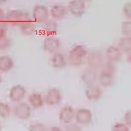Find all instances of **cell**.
Listing matches in <instances>:
<instances>
[{
	"label": "cell",
	"mask_w": 131,
	"mask_h": 131,
	"mask_svg": "<svg viewBox=\"0 0 131 131\" xmlns=\"http://www.w3.org/2000/svg\"><path fill=\"white\" fill-rule=\"evenodd\" d=\"M101 72L99 76V81L102 86H110L114 81V75L115 73V67L113 63L108 62L102 65Z\"/></svg>",
	"instance_id": "cell-1"
},
{
	"label": "cell",
	"mask_w": 131,
	"mask_h": 131,
	"mask_svg": "<svg viewBox=\"0 0 131 131\" xmlns=\"http://www.w3.org/2000/svg\"><path fill=\"white\" fill-rule=\"evenodd\" d=\"M7 23L11 26H20L30 20V15L28 12L23 10H12L7 13L5 16Z\"/></svg>",
	"instance_id": "cell-2"
},
{
	"label": "cell",
	"mask_w": 131,
	"mask_h": 131,
	"mask_svg": "<svg viewBox=\"0 0 131 131\" xmlns=\"http://www.w3.org/2000/svg\"><path fill=\"white\" fill-rule=\"evenodd\" d=\"M87 54V50L83 45H79L73 47L70 51L68 54V60L71 65L75 67L80 66Z\"/></svg>",
	"instance_id": "cell-3"
},
{
	"label": "cell",
	"mask_w": 131,
	"mask_h": 131,
	"mask_svg": "<svg viewBox=\"0 0 131 131\" xmlns=\"http://www.w3.org/2000/svg\"><path fill=\"white\" fill-rule=\"evenodd\" d=\"M33 18L36 23L43 24L49 18V10L44 5H36L33 10Z\"/></svg>",
	"instance_id": "cell-4"
},
{
	"label": "cell",
	"mask_w": 131,
	"mask_h": 131,
	"mask_svg": "<svg viewBox=\"0 0 131 131\" xmlns=\"http://www.w3.org/2000/svg\"><path fill=\"white\" fill-rule=\"evenodd\" d=\"M14 114L20 119H28L31 115V107L27 103L20 102L14 108Z\"/></svg>",
	"instance_id": "cell-5"
},
{
	"label": "cell",
	"mask_w": 131,
	"mask_h": 131,
	"mask_svg": "<svg viewBox=\"0 0 131 131\" xmlns=\"http://www.w3.org/2000/svg\"><path fill=\"white\" fill-rule=\"evenodd\" d=\"M62 98V96L59 90L56 88H52L47 91L45 98V102L49 106H54L59 104Z\"/></svg>",
	"instance_id": "cell-6"
},
{
	"label": "cell",
	"mask_w": 131,
	"mask_h": 131,
	"mask_svg": "<svg viewBox=\"0 0 131 131\" xmlns=\"http://www.w3.org/2000/svg\"><path fill=\"white\" fill-rule=\"evenodd\" d=\"M76 122L79 125H88L91 123L92 119V115L91 110L88 109H79L75 113Z\"/></svg>",
	"instance_id": "cell-7"
},
{
	"label": "cell",
	"mask_w": 131,
	"mask_h": 131,
	"mask_svg": "<svg viewBox=\"0 0 131 131\" xmlns=\"http://www.w3.org/2000/svg\"><path fill=\"white\" fill-rule=\"evenodd\" d=\"M70 13L75 16H81L85 12V3L82 0H72L68 5Z\"/></svg>",
	"instance_id": "cell-8"
},
{
	"label": "cell",
	"mask_w": 131,
	"mask_h": 131,
	"mask_svg": "<svg viewBox=\"0 0 131 131\" xmlns=\"http://www.w3.org/2000/svg\"><path fill=\"white\" fill-rule=\"evenodd\" d=\"M26 93L24 86L21 85H16L12 86L9 92V96L14 102H19L24 98Z\"/></svg>",
	"instance_id": "cell-9"
},
{
	"label": "cell",
	"mask_w": 131,
	"mask_h": 131,
	"mask_svg": "<svg viewBox=\"0 0 131 131\" xmlns=\"http://www.w3.org/2000/svg\"><path fill=\"white\" fill-rule=\"evenodd\" d=\"M87 63L89 67L97 70L103 65V57L99 51H92L89 54L87 58Z\"/></svg>",
	"instance_id": "cell-10"
},
{
	"label": "cell",
	"mask_w": 131,
	"mask_h": 131,
	"mask_svg": "<svg viewBox=\"0 0 131 131\" xmlns=\"http://www.w3.org/2000/svg\"><path fill=\"white\" fill-rule=\"evenodd\" d=\"M60 47V41L58 38L53 36H48L44 39L43 48L45 51L51 53H54Z\"/></svg>",
	"instance_id": "cell-11"
},
{
	"label": "cell",
	"mask_w": 131,
	"mask_h": 131,
	"mask_svg": "<svg viewBox=\"0 0 131 131\" xmlns=\"http://www.w3.org/2000/svg\"><path fill=\"white\" fill-rule=\"evenodd\" d=\"M75 112L72 106H65L60 112V121L65 124L71 123L75 117Z\"/></svg>",
	"instance_id": "cell-12"
},
{
	"label": "cell",
	"mask_w": 131,
	"mask_h": 131,
	"mask_svg": "<svg viewBox=\"0 0 131 131\" xmlns=\"http://www.w3.org/2000/svg\"><path fill=\"white\" fill-rule=\"evenodd\" d=\"M106 57L110 62H117L119 60H121L122 52L117 47L111 45L106 49Z\"/></svg>",
	"instance_id": "cell-13"
},
{
	"label": "cell",
	"mask_w": 131,
	"mask_h": 131,
	"mask_svg": "<svg viewBox=\"0 0 131 131\" xmlns=\"http://www.w3.org/2000/svg\"><path fill=\"white\" fill-rule=\"evenodd\" d=\"M98 79L96 70L89 67L81 74V79L86 85H92L95 83Z\"/></svg>",
	"instance_id": "cell-14"
},
{
	"label": "cell",
	"mask_w": 131,
	"mask_h": 131,
	"mask_svg": "<svg viewBox=\"0 0 131 131\" xmlns=\"http://www.w3.org/2000/svg\"><path fill=\"white\" fill-rule=\"evenodd\" d=\"M85 95L88 100L96 101L99 100L101 97L102 90L99 86L94 84L88 85L85 90Z\"/></svg>",
	"instance_id": "cell-15"
},
{
	"label": "cell",
	"mask_w": 131,
	"mask_h": 131,
	"mask_svg": "<svg viewBox=\"0 0 131 131\" xmlns=\"http://www.w3.org/2000/svg\"><path fill=\"white\" fill-rule=\"evenodd\" d=\"M51 65L57 69L63 68L66 65L65 57L60 52H54L51 58Z\"/></svg>",
	"instance_id": "cell-16"
},
{
	"label": "cell",
	"mask_w": 131,
	"mask_h": 131,
	"mask_svg": "<svg viewBox=\"0 0 131 131\" xmlns=\"http://www.w3.org/2000/svg\"><path fill=\"white\" fill-rule=\"evenodd\" d=\"M50 13L54 19L61 20L64 18L67 14V9L63 5H54L51 7Z\"/></svg>",
	"instance_id": "cell-17"
},
{
	"label": "cell",
	"mask_w": 131,
	"mask_h": 131,
	"mask_svg": "<svg viewBox=\"0 0 131 131\" xmlns=\"http://www.w3.org/2000/svg\"><path fill=\"white\" fill-rule=\"evenodd\" d=\"M13 66V60L9 56L5 55L0 57V72H9L12 70Z\"/></svg>",
	"instance_id": "cell-18"
},
{
	"label": "cell",
	"mask_w": 131,
	"mask_h": 131,
	"mask_svg": "<svg viewBox=\"0 0 131 131\" xmlns=\"http://www.w3.org/2000/svg\"><path fill=\"white\" fill-rule=\"evenodd\" d=\"M28 101L34 109L40 108L44 104L43 96L39 93H33L30 94L28 97Z\"/></svg>",
	"instance_id": "cell-19"
},
{
	"label": "cell",
	"mask_w": 131,
	"mask_h": 131,
	"mask_svg": "<svg viewBox=\"0 0 131 131\" xmlns=\"http://www.w3.org/2000/svg\"><path fill=\"white\" fill-rule=\"evenodd\" d=\"M20 28L23 34L25 36H31L36 31V26L34 23L30 19L20 26Z\"/></svg>",
	"instance_id": "cell-20"
},
{
	"label": "cell",
	"mask_w": 131,
	"mask_h": 131,
	"mask_svg": "<svg viewBox=\"0 0 131 131\" xmlns=\"http://www.w3.org/2000/svg\"><path fill=\"white\" fill-rule=\"evenodd\" d=\"M118 47L125 53L129 54L131 52V37L124 36L119 39L118 43Z\"/></svg>",
	"instance_id": "cell-21"
},
{
	"label": "cell",
	"mask_w": 131,
	"mask_h": 131,
	"mask_svg": "<svg viewBox=\"0 0 131 131\" xmlns=\"http://www.w3.org/2000/svg\"><path fill=\"white\" fill-rule=\"evenodd\" d=\"M43 24V29L46 34L52 35L57 32V29H58V25H57L55 20H47Z\"/></svg>",
	"instance_id": "cell-22"
},
{
	"label": "cell",
	"mask_w": 131,
	"mask_h": 131,
	"mask_svg": "<svg viewBox=\"0 0 131 131\" xmlns=\"http://www.w3.org/2000/svg\"><path fill=\"white\" fill-rule=\"evenodd\" d=\"M11 41L6 34L0 35V51H5L10 47Z\"/></svg>",
	"instance_id": "cell-23"
},
{
	"label": "cell",
	"mask_w": 131,
	"mask_h": 131,
	"mask_svg": "<svg viewBox=\"0 0 131 131\" xmlns=\"http://www.w3.org/2000/svg\"><path fill=\"white\" fill-rule=\"evenodd\" d=\"M10 114V106L4 102H0V117L7 118Z\"/></svg>",
	"instance_id": "cell-24"
},
{
	"label": "cell",
	"mask_w": 131,
	"mask_h": 131,
	"mask_svg": "<svg viewBox=\"0 0 131 131\" xmlns=\"http://www.w3.org/2000/svg\"><path fill=\"white\" fill-rule=\"evenodd\" d=\"M121 33L124 36L130 37L131 36V22L124 21L121 24Z\"/></svg>",
	"instance_id": "cell-25"
},
{
	"label": "cell",
	"mask_w": 131,
	"mask_h": 131,
	"mask_svg": "<svg viewBox=\"0 0 131 131\" xmlns=\"http://www.w3.org/2000/svg\"><path fill=\"white\" fill-rule=\"evenodd\" d=\"M112 130L113 131H129L130 129L126 124L117 123L112 127Z\"/></svg>",
	"instance_id": "cell-26"
},
{
	"label": "cell",
	"mask_w": 131,
	"mask_h": 131,
	"mask_svg": "<svg viewBox=\"0 0 131 131\" xmlns=\"http://www.w3.org/2000/svg\"><path fill=\"white\" fill-rule=\"evenodd\" d=\"M123 12L127 18L130 19L131 18V4L130 2L126 3L123 6Z\"/></svg>",
	"instance_id": "cell-27"
},
{
	"label": "cell",
	"mask_w": 131,
	"mask_h": 131,
	"mask_svg": "<svg viewBox=\"0 0 131 131\" xmlns=\"http://www.w3.org/2000/svg\"><path fill=\"white\" fill-rule=\"evenodd\" d=\"M45 126L41 123H35L30 125L29 130L30 131H44L46 130Z\"/></svg>",
	"instance_id": "cell-28"
},
{
	"label": "cell",
	"mask_w": 131,
	"mask_h": 131,
	"mask_svg": "<svg viewBox=\"0 0 131 131\" xmlns=\"http://www.w3.org/2000/svg\"><path fill=\"white\" fill-rule=\"evenodd\" d=\"M124 121H125V124H126L128 127H130L131 126V112L130 110L125 113V115H124Z\"/></svg>",
	"instance_id": "cell-29"
},
{
	"label": "cell",
	"mask_w": 131,
	"mask_h": 131,
	"mask_svg": "<svg viewBox=\"0 0 131 131\" xmlns=\"http://www.w3.org/2000/svg\"><path fill=\"white\" fill-rule=\"evenodd\" d=\"M7 30V26L5 23H3L2 21L0 22V35L6 34Z\"/></svg>",
	"instance_id": "cell-30"
},
{
	"label": "cell",
	"mask_w": 131,
	"mask_h": 131,
	"mask_svg": "<svg viewBox=\"0 0 131 131\" xmlns=\"http://www.w3.org/2000/svg\"><path fill=\"white\" fill-rule=\"evenodd\" d=\"M68 126L66 127V130H81L80 128L78 127L76 125H73V124H68Z\"/></svg>",
	"instance_id": "cell-31"
},
{
	"label": "cell",
	"mask_w": 131,
	"mask_h": 131,
	"mask_svg": "<svg viewBox=\"0 0 131 131\" xmlns=\"http://www.w3.org/2000/svg\"><path fill=\"white\" fill-rule=\"evenodd\" d=\"M5 18V14L3 10L0 8V22L3 21Z\"/></svg>",
	"instance_id": "cell-32"
},
{
	"label": "cell",
	"mask_w": 131,
	"mask_h": 131,
	"mask_svg": "<svg viewBox=\"0 0 131 131\" xmlns=\"http://www.w3.org/2000/svg\"><path fill=\"white\" fill-rule=\"evenodd\" d=\"M7 0H0V4H1V3H5V2H6Z\"/></svg>",
	"instance_id": "cell-33"
},
{
	"label": "cell",
	"mask_w": 131,
	"mask_h": 131,
	"mask_svg": "<svg viewBox=\"0 0 131 131\" xmlns=\"http://www.w3.org/2000/svg\"><path fill=\"white\" fill-rule=\"evenodd\" d=\"M2 77H1V75H0V84H1V83H2Z\"/></svg>",
	"instance_id": "cell-34"
},
{
	"label": "cell",
	"mask_w": 131,
	"mask_h": 131,
	"mask_svg": "<svg viewBox=\"0 0 131 131\" xmlns=\"http://www.w3.org/2000/svg\"><path fill=\"white\" fill-rule=\"evenodd\" d=\"M82 1H83V2H85V1H90V0H82Z\"/></svg>",
	"instance_id": "cell-35"
},
{
	"label": "cell",
	"mask_w": 131,
	"mask_h": 131,
	"mask_svg": "<svg viewBox=\"0 0 131 131\" xmlns=\"http://www.w3.org/2000/svg\"><path fill=\"white\" fill-rule=\"evenodd\" d=\"M1 128H2V127H1V123H0V130H1Z\"/></svg>",
	"instance_id": "cell-36"
}]
</instances>
